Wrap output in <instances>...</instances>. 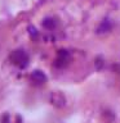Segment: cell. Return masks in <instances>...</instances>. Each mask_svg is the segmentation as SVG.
Returning <instances> with one entry per match:
<instances>
[{
    "mask_svg": "<svg viewBox=\"0 0 120 123\" xmlns=\"http://www.w3.org/2000/svg\"><path fill=\"white\" fill-rule=\"evenodd\" d=\"M56 21H54L53 18H45L44 21H43V27L46 30H53L54 27H56Z\"/></svg>",
    "mask_w": 120,
    "mask_h": 123,
    "instance_id": "cell-6",
    "label": "cell"
},
{
    "mask_svg": "<svg viewBox=\"0 0 120 123\" xmlns=\"http://www.w3.org/2000/svg\"><path fill=\"white\" fill-rule=\"evenodd\" d=\"M110 30H111V22L108 21V19H105V21H102V23L98 26L97 32L98 33H105V32H108Z\"/></svg>",
    "mask_w": 120,
    "mask_h": 123,
    "instance_id": "cell-5",
    "label": "cell"
},
{
    "mask_svg": "<svg viewBox=\"0 0 120 123\" xmlns=\"http://www.w3.org/2000/svg\"><path fill=\"white\" fill-rule=\"evenodd\" d=\"M50 101H52L53 105H56L58 108H62V106H65V104H66V99H65V96L62 92L56 91L50 95Z\"/></svg>",
    "mask_w": 120,
    "mask_h": 123,
    "instance_id": "cell-3",
    "label": "cell"
},
{
    "mask_svg": "<svg viewBox=\"0 0 120 123\" xmlns=\"http://www.w3.org/2000/svg\"><path fill=\"white\" fill-rule=\"evenodd\" d=\"M9 60L13 63L14 65H17L19 68H25L27 63H29V55L26 54V51L18 49V50H14V51L10 53L9 55Z\"/></svg>",
    "mask_w": 120,
    "mask_h": 123,
    "instance_id": "cell-1",
    "label": "cell"
},
{
    "mask_svg": "<svg viewBox=\"0 0 120 123\" xmlns=\"http://www.w3.org/2000/svg\"><path fill=\"white\" fill-rule=\"evenodd\" d=\"M29 32H30V35H31V36H32V37H35V36H36V35H38V32H36V30H35V27H32V26H30L29 27Z\"/></svg>",
    "mask_w": 120,
    "mask_h": 123,
    "instance_id": "cell-7",
    "label": "cell"
},
{
    "mask_svg": "<svg viewBox=\"0 0 120 123\" xmlns=\"http://www.w3.org/2000/svg\"><path fill=\"white\" fill-rule=\"evenodd\" d=\"M68 63H70V53L67 50H60L57 54L56 65L58 68H63L66 65H68Z\"/></svg>",
    "mask_w": 120,
    "mask_h": 123,
    "instance_id": "cell-2",
    "label": "cell"
},
{
    "mask_svg": "<svg viewBox=\"0 0 120 123\" xmlns=\"http://www.w3.org/2000/svg\"><path fill=\"white\" fill-rule=\"evenodd\" d=\"M31 81L38 85H43L46 82V76L44 72L41 71H34L32 73H31Z\"/></svg>",
    "mask_w": 120,
    "mask_h": 123,
    "instance_id": "cell-4",
    "label": "cell"
}]
</instances>
